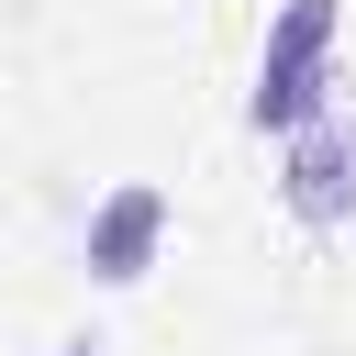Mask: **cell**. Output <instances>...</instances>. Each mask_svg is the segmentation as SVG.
<instances>
[{"label": "cell", "instance_id": "cell-4", "mask_svg": "<svg viewBox=\"0 0 356 356\" xmlns=\"http://www.w3.org/2000/svg\"><path fill=\"white\" fill-rule=\"evenodd\" d=\"M56 356H100V345H56Z\"/></svg>", "mask_w": 356, "mask_h": 356}, {"label": "cell", "instance_id": "cell-3", "mask_svg": "<svg viewBox=\"0 0 356 356\" xmlns=\"http://www.w3.org/2000/svg\"><path fill=\"white\" fill-rule=\"evenodd\" d=\"M156 245H167V189H156V178H122V189L89 211V278H100V289H134V278L156 267Z\"/></svg>", "mask_w": 356, "mask_h": 356}, {"label": "cell", "instance_id": "cell-1", "mask_svg": "<svg viewBox=\"0 0 356 356\" xmlns=\"http://www.w3.org/2000/svg\"><path fill=\"white\" fill-rule=\"evenodd\" d=\"M334 100V0H289L267 22V56H256V89H245V122L256 134H312Z\"/></svg>", "mask_w": 356, "mask_h": 356}, {"label": "cell", "instance_id": "cell-2", "mask_svg": "<svg viewBox=\"0 0 356 356\" xmlns=\"http://www.w3.org/2000/svg\"><path fill=\"white\" fill-rule=\"evenodd\" d=\"M278 200L312 222V234H334V222H356V122H312V134H289V167H278Z\"/></svg>", "mask_w": 356, "mask_h": 356}]
</instances>
